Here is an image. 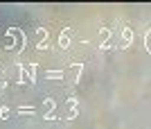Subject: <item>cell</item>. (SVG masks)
I'll return each instance as SVG.
<instances>
[{
  "label": "cell",
  "instance_id": "obj_1",
  "mask_svg": "<svg viewBox=\"0 0 151 129\" xmlns=\"http://www.w3.org/2000/svg\"><path fill=\"white\" fill-rule=\"evenodd\" d=\"M52 111H54V100H45V102H43V116L50 118Z\"/></svg>",
  "mask_w": 151,
  "mask_h": 129
},
{
  "label": "cell",
  "instance_id": "obj_2",
  "mask_svg": "<svg viewBox=\"0 0 151 129\" xmlns=\"http://www.w3.org/2000/svg\"><path fill=\"white\" fill-rule=\"evenodd\" d=\"M68 36H70V30H65V32L59 36V45H61V48H68Z\"/></svg>",
  "mask_w": 151,
  "mask_h": 129
},
{
  "label": "cell",
  "instance_id": "obj_3",
  "mask_svg": "<svg viewBox=\"0 0 151 129\" xmlns=\"http://www.w3.org/2000/svg\"><path fill=\"white\" fill-rule=\"evenodd\" d=\"M68 107H70V116L68 118H75V113H77V100L70 97V100H68Z\"/></svg>",
  "mask_w": 151,
  "mask_h": 129
},
{
  "label": "cell",
  "instance_id": "obj_4",
  "mask_svg": "<svg viewBox=\"0 0 151 129\" xmlns=\"http://www.w3.org/2000/svg\"><path fill=\"white\" fill-rule=\"evenodd\" d=\"M79 75H81V66H72V68H70V77L77 79Z\"/></svg>",
  "mask_w": 151,
  "mask_h": 129
},
{
  "label": "cell",
  "instance_id": "obj_5",
  "mask_svg": "<svg viewBox=\"0 0 151 129\" xmlns=\"http://www.w3.org/2000/svg\"><path fill=\"white\" fill-rule=\"evenodd\" d=\"M34 111H36V109H32V107H27V109H25V107H20V109H18V113H20V116H25V113H27V116H32Z\"/></svg>",
  "mask_w": 151,
  "mask_h": 129
},
{
  "label": "cell",
  "instance_id": "obj_6",
  "mask_svg": "<svg viewBox=\"0 0 151 129\" xmlns=\"http://www.w3.org/2000/svg\"><path fill=\"white\" fill-rule=\"evenodd\" d=\"M9 116H12V111L7 109V107H2V109H0V118H2V120H7Z\"/></svg>",
  "mask_w": 151,
  "mask_h": 129
},
{
  "label": "cell",
  "instance_id": "obj_7",
  "mask_svg": "<svg viewBox=\"0 0 151 129\" xmlns=\"http://www.w3.org/2000/svg\"><path fill=\"white\" fill-rule=\"evenodd\" d=\"M45 77H50V79H57V77H61V72H59V70H50V72H45Z\"/></svg>",
  "mask_w": 151,
  "mask_h": 129
}]
</instances>
